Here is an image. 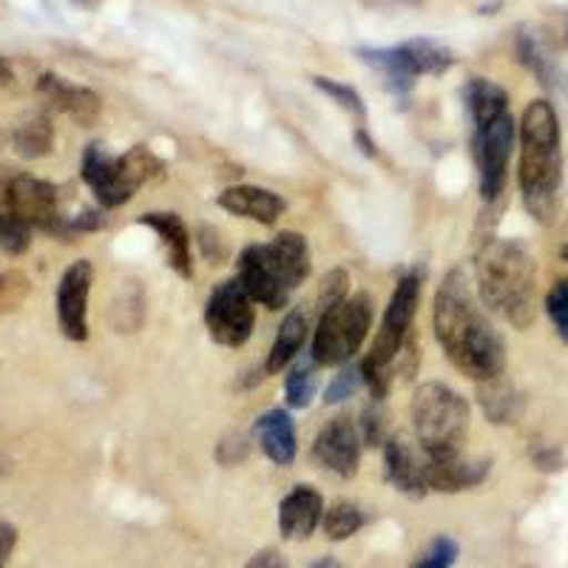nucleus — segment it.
<instances>
[{
  "label": "nucleus",
  "instance_id": "a211bd4d",
  "mask_svg": "<svg viewBox=\"0 0 568 568\" xmlns=\"http://www.w3.org/2000/svg\"><path fill=\"white\" fill-rule=\"evenodd\" d=\"M324 500L313 486H296L278 506V529L287 540H307L322 524Z\"/></svg>",
  "mask_w": 568,
  "mask_h": 568
},
{
  "label": "nucleus",
  "instance_id": "4c0bfd02",
  "mask_svg": "<svg viewBox=\"0 0 568 568\" xmlns=\"http://www.w3.org/2000/svg\"><path fill=\"white\" fill-rule=\"evenodd\" d=\"M245 568H291V566H287V560H284L282 551L262 549V551H256V555H253L251 560L245 562Z\"/></svg>",
  "mask_w": 568,
  "mask_h": 568
},
{
  "label": "nucleus",
  "instance_id": "b1692460",
  "mask_svg": "<svg viewBox=\"0 0 568 568\" xmlns=\"http://www.w3.org/2000/svg\"><path fill=\"white\" fill-rule=\"evenodd\" d=\"M304 342H307V316L302 311L287 313V318L278 327L276 338H273L271 355H267V373L276 375L278 369H284L291 362H296L298 353H302Z\"/></svg>",
  "mask_w": 568,
  "mask_h": 568
},
{
  "label": "nucleus",
  "instance_id": "c756f323",
  "mask_svg": "<svg viewBox=\"0 0 568 568\" xmlns=\"http://www.w3.org/2000/svg\"><path fill=\"white\" fill-rule=\"evenodd\" d=\"M517 54H520L524 65H529L537 78H540V83L551 85V80H555V60H551L549 49H546V43L537 34H520L517 38Z\"/></svg>",
  "mask_w": 568,
  "mask_h": 568
},
{
  "label": "nucleus",
  "instance_id": "9d476101",
  "mask_svg": "<svg viewBox=\"0 0 568 568\" xmlns=\"http://www.w3.org/2000/svg\"><path fill=\"white\" fill-rule=\"evenodd\" d=\"M253 324H256L253 298L240 278L216 284L205 304L207 336L222 347H242L251 338Z\"/></svg>",
  "mask_w": 568,
  "mask_h": 568
},
{
  "label": "nucleus",
  "instance_id": "0eeeda50",
  "mask_svg": "<svg viewBox=\"0 0 568 568\" xmlns=\"http://www.w3.org/2000/svg\"><path fill=\"white\" fill-rule=\"evenodd\" d=\"M373 324V298L367 293L349 296L322 311L311 355L318 367H342L349 364Z\"/></svg>",
  "mask_w": 568,
  "mask_h": 568
},
{
  "label": "nucleus",
  "instance_id": "58836bf2",
  "mask_svg": "<svg viewBox=\"0 0 568 568\" xmlns=\"http://www.w3.org/2000/svg\"><path fill=\"white\" fill-rule=\"evenodd\" d=\"M355 140L362 142L364 145V154H369V156H375V145H373V140H367V134H364V131H358V134H355Z\"/></svg>",
  "mask_w": 568,
  "mask_h": 568
},
{
  "label": "nucleus",
  "instance_id": "7ed1b4c3",
  "mask_svg": "<svg viewBox=\"0 0 568 568\" xmlns=\"http://www.w3.org/2000/svg\"><path fill=\"white\" fill-rule=\"evenodd\" d=\"M480 298L515 327L535 322L537 267L529 247L517 240H489L478 253Z\"/></svg>",
  "mask_w": 568,
  "mask_h": 568
},
{
  "label": "nucleus",
  "instance_id": "4468645a",
  "mask_svg": "<svg viewBox=\"0 0 568 568\" xmlns=\"http://www.w3.org/2000/svg\"><path fill=\"white\" fill-rule=\"evenodd\" d=\"M236 278L242 282L253 302L265 304L271 311H278L291 298V284L284 282L273 258L267 256L265 245H247L236 262Z\"/></svg>",
  "mask_w": 568,
  "mask_h": 568
},
{
  "label": "nucleus",
  "instance_id": "1a4fd4ad",
  "mask_svg": "<svg viewBox=\"0 0 568 568\" xmlns=\"http://www.w3.org/2000/svg\"><path fill=\"white\" fill-rule=\"evenodd\" d=\"M511 145H515V120L509 111L484 125H471V151L478 165L480 196L486 202H495L504 194Z\"/></svg>",
  "mask_w": 568,
  "mask_h": 568
},
{
  "label": "nucleus",
  "instance_id": "473e14b6",
  "mask_svg": "<svg viewBox=\"0 0 568 568\" xmlns=\"http://www.w3.org/2000/svg\"><path fill=\"white\" fill-rule=\"evenodd\" d=\"M455 560H458V542L453 537H438L413 568H453Z\"/></svg>",
  "mask_w": 568,
  "mask_h": 568
},
{
  "label": "nucleus",
  "instance_id": "ddd939ff",
  "mask_svg": "<svg viewBox=\"0 0 568 568\" xmlns=\"http://www.w3.org/2000/svg\"><path fill=\"white\" fill-rule=\"evenodd\" d=\"M313 460L324 469L336 471L338 478H353L362 464V433L344 415L322 426L313 440Z\"/></svg>",
  "mask_w": 568,
  "mask_h": 568
},
{
  "label": "nucleus",
  "instance_id": "6e6552de",
  "mask_svg": "<svg viewBox=\"0 0 568 568\" xmlns=\"http://www.w3.org/2000/svg\"><path fill=\"white\" fill-rule=\"evenodd\" d=\"M364 63L373 65L393 91L413 89L424 74H444L455 63L453 52L435 40L415 38L393 49H364Z\"/></svg>",
  "mask_w": 568,
  "mask_h": 568
},
{
  "label": "nucleus",
  "instance_id": "7c9ffc66",
  "mask_svg": "<svg viewBox=\"0 0 568 568\" xmlns=\"http://www.w3.org/2000/svg\"><path fill=\"white\" fill-rule=\"evenodd\" d=\"M364 382L362 367H355V364H342L338 375L329 382L327 393H324V404H338V400H347L358 393Z\"/></svg>",
  "mask_w": 568,
  "mask_h": 568
},
{
  "label": "nucleus",
  "instance_id": "dca6fc26",
  "mask_svg": "<svg viewBox=\"0 0 568 568\" xmlns=\"http://www.w3.org/2000/svg\"><path fill=\"white\" fill-rule=\"evenodd\" d=\"M424 449H415L404 435H393L384 440V469H387V480L398 491L409 497H424L426 491V475H424Z\"/></svg>",
  "mask_w": 568,
  "mask_h": 568
},
{
  "label": "nucleus",
  "instance_id": "423d86ee",
  "mask_svg": "<svg viewBox=\"0 0 568 568\" xmlns=\"http://www.w3.org/2000/svg\"><path fill=\"white\" fill-rule=\"evenodd\" d=\"M413 426L426 455L460 453L469 429V404L446 384H424L413 398Z\"/></svg>",
  "mask_w": 568,
  "mask_h": 568
},
{
  "label": "nucleus",
  "instance_id": "ea45409f",
  "mask_svg": "<svg viewBox=\"0 0 568 568\" xmlns=\"http://www.w3.org/2000/svg\"><path fill=\"white\" fill-rule=\"evenodd\" d=\"M313 568H344L336 557H322V560L313 562Z\"/></svg>",
  "mask_w": 568,
  "mask_h": 568
},
{
  "label": "nucleus",
  "instance_id": "c03bdc74",
  "mask_svg": "<svg viewBox=\"0 0 568 568\" xmlns=\"http://www.w3.org/2000/svg\"><path fill=\"white\" fill-rule=\"evenodd\" d=\"M562 256H566V262H568V245H566V247H562Z\"/></svg>",
  "mask_w": 568,
  "mask_h": 568
},
{
  "label": "nucleus",
  "instance_id": "4be33fe9",
  "mask_svg": "<svg viewBox=\"0 0 568 568\" xmlns=\"http://www.w3.org/2000/svg\"><path fill=\"white\" fill-rule=\"evenodd\" d=\"M265 251L273 258V265L278 267L284 282L291 284V291H296L298 284L311 276V247H307V240L302 233H278L276 240L267 242Z\"/></svg>",
  "mask_w": 568,
  "mask_h": 568
},
{
  "label": "nucleus",
  "instance_id": "f3484780",
  "mask_svg": "<svg viewBox=\"0 0 568 568\" xmlns=\"http://www.w3.org/2000/svg\"><path fill=\"white\" fill-rule=\"evenodd\" d=\"M40 98L52 105L54 111H63L69 114L74 123L91 125L100 116V98L94 91L83 89V85H74L69 80L58 78V74H43L38 83Z\"/></svg>",
  "mask_w": 568,
  "mask_h": 568
},
{
  "label": "nucleus",
  "instance_id": "2eb2a0df",
  "mask_svg": "<svg viewBox=\"0 0 568 568\" xmlns=\"http://www.w3.org/2000/svg\"><path fill=\"white\" fill-rule=\"evenodd\" d=\"M424 460H426L424 464L426 489L444 491V495L471 489V486L484 484V478L489 475V464H484V460H469L460 453H453V455L424 453Z\"/></svg>",
  "mask_w": 568,
  "mask_h": 568
},
{
  "label": "nucleus",
  "instance_id": "72a5a7b5",
  "mask_svg": "<svg viewBox=\"0 0 568 568\" xmlns=\"http://www.w3.org/2000/svg\"><path fill=\"white\" fill-rule=\"evenodd\" d=\"M316 85L324 91V94H329L333 100H338V105H342V109L353 111L358 120H364V116H367L362 98H358V91L355 89H349V85H344V83H336V80H329V78H316Z\"/></svg>",
  "mask_w": 568,
  "mask_h": 568
},
{
  "label": "nucleus",
  "instance_id": "f8f14e48",
  "mask_svg": "<svg viewBox=\"0 0 568 568\" xmlns=\"http://www.w3.org/2000/svg\"><path fill=\"white\" fill-rule=\"evenodd\" d=\"M94 282V267L89 258H78L65 267L58 287V322L63 336L71 342H85L89 336V293Z\"/></svg>",
  "mask_w": 568,
  "mask_h": 568
},
{
  "label": "nucleus",
  "instance_id": "f704fd0d",
  "mask_svg": "<svg viewBox=\"0 0 568 568\" xmlns=\"http://www.w3.org/2000/svg\"><path fill=\"white\" fill-rule=\"evenodd\" d=\"M347 284H349L347 273L329 271L327 276H324V282H322V296H318V307H322V311H327V307H333L336 302L347 298Z\"/></svg>",
  "mask_w": 568,
  "mask_h": 568
},
{
  "label": "nucleus",
  "instance_id": "6ab92c4d",
  "mask_svg": "<svg viewBox=\"0 0 568 568\" xmlns=\"http://www.w3.org/2000/svg\"><path fill=\"white\" fill-rule=\"evenodd\" d=\"M220 205L233 216L253 220L258 225H273L282 216L284 200L267 187L258 185H233L220 194Z\"/></svg>",
  "mask_w": 568,
  "mask_h": 568
},
{
  "label": "nucleus",
  "instance_id": "9b49d317",
  "mask_svg": "<svg viewBox=\"0 0 568 568\" xmlns=\"http://www.w3.org/2000/svg\"><path fill=\"white\" fill-rule=\"evenodd\" d=\"M9 200H12L14 211L32 231L45 233H63L65 220L60 211V196L58 187L52 182H43L38 176L18 174L7 180Z\"/></svg>",
  "mask_w": 568,
  "mask_h": 568
},
{
  "label": "nucleus",
  "instance_id": "5701e85b",
  "mask_svg": "<svg viewBox=\"0 0 568 568\" xmlns=\"http://www.w3.org/2000/svg\"><path fill=\"white\" fill-rule=\"evenodd\" d=\"M464 105L469 111L471 125H484L509 111V94L491 80L471 78L464 85Z\"/></svg>",
  "mask_w": 568,
  "mask_h": 568
},
{
  "label": "nucleus",
  "instance_id": "f257e3e1",
  "mask_svg": "<svg viewBox=\"0 0 568 568\" xmlns=\"http://www.w3.org/2000/svg\"><path fill=\"white\" fill-rule=\"evenodd\" d=\"M435 336L449 362L478 384L504 375L506 344L480 313L464 271H449L435 296Z\"/></svg>",
  "mask_w": 568,
  "mask_h": 568
},
{
  "label": "nucleus",
  "instance_id": "412c9836",
  "mask_svg": "<svg viewBox=\"0 0 568 568\" xmlns=\"http://www.w3.org/2000/svg\"><path fill=\"white\" fill-rule=\"evenodd\" d=\"M140 225H149L160 236L162 247L169 253V265L182 278L194 276V258H191V236H187L185 222L176 213H145L140 216Z\"/></svg>",
  "mask_w": 568,
  "mask_h": 568
},
{
  "label": "nucleus",
  "instance_id": "39448f33",
  "mask_svg": "<svg viewBox=\"0 0 568 568\" xmlns=\"http://www.w3.org/2000/svg\"><path fill=\"white\" fill-rule=\"evenodd\" d=\"M162 171L160 160L145 145H134L129 154L111 156L103 145H89L83 154V180L103 207H120Z\"/></svg>",
  "mask_w": 568,
  "mask_h": 568
},
{
  "label": "nucleus",
  "instance_id": "aec40b11",
  "mask_svg": "<svg viewBox=\"0 0 568 568\" xmlns=\"http://www.w3.org/2000/svg\"><path fill=\"white\" fill-rule=\"evenodd\" d=\"M253 435H256L262 453L276 466H291L296 460V424L284 409L258 415Z\"/></svg>",
  "mask_w": 568,
  "mask_h": 568
},
{
  "label": "nucleus",
  "instance_id": "e433bc0d",
  "mask_svg": "<svg viewBox=\"0 0 568 568\" xmlns=\"http://www.w3.org/2000/svg\"><path fill=\"white\" fill-rule=\"evenodd\" d=\"M14 546H18V529H14L9 520H3V517H0V568L9 562Z\"/></svg>",
  "mask_w": 568,
  "mask_h": 568
},
{
  "label": "nucleus",
  "instance_id": "c85d7f7f",
  "mask_svg": "<svg viewBox=\"0 0 568 568\" xmlns=\"http://www.w3.org/2000/svg\"><path fill=\"white\" fill-rule=\"evenodd\" d=\"M322 524L329 540H347V537H353L364 526V515L349 500H338V504H333L324 511Z\"/></svg>",
  "mask_w": 568,
  "mask_h": 568
},
{
  "label": "nucleus",
  "instance_id": "c9c22d12",
  "mask_svg": "<svg viewBox=\"0 0 568 568\" xmlns=\"http://www.w3.org/2000/svg\"><path fill=\"white\" fill-rule=\"evenodd\" d=\"M364 440L373 446H378L384 440V413L382 400H375L373 407L364 409Z\"/></svg>",
  "mask_w": 568,
  "mask_h": 568
},
{
  "label": "nucleus",
  "instance_id": "cd10ccee",
  "mask_svg": "<svg viewBox=\"0 0 568 568\" xmlns=\"http://www.w3.org/2000/svg\"><path fill=\"white\" fill-rule=\"evenodd\" d=\"M316 358L313 355H302L296 364H293L291 375H287V382H284V393H287V404L296 409L311 407V400L316 398Z\"/></svg>",
  "mask_w": 568,
  "mask_h": 568
},
{
  "label": "nucleus",
  "instance_id": "a19ab883",
  "mask_svg": "<svg viewBox=\"0 0 568 568\" xmlns=\"http://www.w3.org/2000/svg\"><path fill=\"white\" fill-rule=\"evenodd\" d=\"M9 80H12V71H9V65H7V60L0 58V85H7Z\"/></svg>",
  "mask_w": 568,
  "mask_h": 568
},
{
  "label": "nucleus",
  "instance_id": "f03ea898",
  "mask_svg": "<svg viewBox=\"0 0 568 568\" xmlns=\"http://www.w3.org/2000/svg\"><path fill=\"white\" fill-rule=\"evenodd\" d=\"M562 182L560 120L549 100L526 105L520 120V194L526 211L549 225L557 213Z\"/></svg>",
  "mask_w": 568,
  "mask_h": 568
},
{
  "label": "nucleus",
  "instance_id": "20e7f679",
  "mask_svg": "<svg viewBox=\"0 0 568 568\" xmlns=\"http://www.w3.org/2000/svg\"><path fill=\"white\" fill-rule=\"evenodd\" d=\"M420 284H424L420 273H409V276L400 278L387 304V313H384L382 329L375 336L373 349H369L362 364L364 384L375 395V400L387 398V389L393 384V364L398 362L400 349L409 342V329H413V318L420 302Z\"/></svg>",
  "mask_w": 568,
  "mask_h": 568
},
{
  "label": "nucleus",
  "instance_id": "37998d69",
  "mask_svg": "<svg viewBox=\"0 0 568 568\" xmlns=\"http://www.w3.org/2000/svg\"><path fill=\"white\" fill-rule=\"evenodd\" d=\"M80 3H85V7H91V3H98V0H80Z\"/></svg>",
  "mask_w": 568,
  "mask_h": 568
},
{
  "label": "nucleus",
  "instance_id": "393cba45",
  "mask_svg": "<svg viewBox=\"0 0 568 568\" xmlns=\"http://www.w3.org/2000/svg\"><path fill=\"white\" fill-rule=\"evenodd\" d=\"M478 400L491 424H511L520 415V409H524V398L506 382L504 375H497V378H489V382L480 384Z\"/></svg>",
  "mask_w": 568,
  "mask_h": 568
},
{
  "label": "nucleus",
  "instance_id": "a878e982",
  "mask_svg": "<svg viewBox=\"0 0 568 568\" xmlns=\"http://www.w3.org/2000/svg\"><path fill=\"white\" fill-rule=\"evenodd\" d=\"M29 245H32V227L20 220L9 200L7 180H0V247L12 256H20L29 251Z\"/></svg>",
  "mask_w": 568,
  "mask_h": 568
},
{
  "label": "nucleus",
  "instance_id": "2f4dec72",
  "mask_svg": "<svg viewBox=\"0 0 568 568\" xmlns=\"http://www.w3.org/2000/svg\"><path fill=\"white\" fill-rule=\"evenodd\" d=\"M546 313H549L551 324L568 342V278H560L546 296Z\"/></svg>",
  "mask_w": 568,
  "mask_h": 568
},
{
  "label": "nucleus",
  "instance_id": "79ce46f5",
  "mask_svg": "<svg viewBox=\"0 0 568 568\" xmlns=\"http://www.w3.org/2000/svg\"><path fill=\"white\" fill-rule=\"evenodd\" d=\"M9 471V464H7V458H3V455H0V478H3V475H7Z\"/></svg>",
  "mask_w": 568,
  "mask_h": 568
},
{
  "label": "nucleus",
  "instance_id": "bb28decb",
  "mask_svg": "<svg viewBox=\"0 0 568 568\" xmlns=\"http://www.w3.org/2000/svg\"><path fill=\"white\" fill-rule=\"evenodd\" d=\"M12 142H14V151H18L20 156H29V160L49 154L54 142V131H52V123H49V116L43 114L29 116L27 123H20L18 129H14Z\"/></svg>",
  "mask_w": 568,
  "mask_h": 568
}]
</instances>
